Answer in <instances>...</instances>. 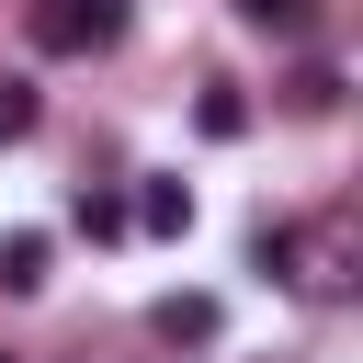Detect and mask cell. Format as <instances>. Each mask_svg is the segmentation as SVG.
<instances>
[{"label":"cell","instance_id":"6da1fadb","mask_svg":"<svg viewBox=\"0 0 363 363\" xmlns=\"http://www.w3.org/2000/svg\"><path fill=\"white\" fill-rule=\"evenodd\" d=\"M23 34L45 57H102V45H125V0H34Z\"/></svg>","mask_w":363,"mask_h":363},{"label":"cell","instance_id":"7a4b0ae2","mask_svg":"<svg viewBox=\"0 0 363 363\" xmlns=\"http://www.w3.org/2000/svg\"><path fill=\"white\" fill-rule=\"evenodd\" d=\"M147 329H159L170 352H204V340H216V295H159V306H147Z\"/></svg>","mask_w":363,"mask_h":363},{"label":"cell","instance_id":"3957f363","mask_svg":"<svg viewBox=\"0 0 363 363\" xmlns=\"http://www.w3.org/2000/svg\"><path fill=\"white\" fill-rule=\"evenodd\" d=\"M45 272H57L45 227H11V238H0V295H45Z\"/></svg>","mask_w":363,"mask_h":363},{"label":"cell","instance_id":"277c9868","mask_svg":"<svg viewBox=\"0 0 363 363\" xmlns=\"http://www.w3.org/2000/svg\"><path fill=\"white\" fill-rule=\"evenodd\" d=\"M125 216H136L147 238H182V227H193V193H182V182H136V193H125Z\"/></svg>","mask_w":363,"mask_h":363},{"label":"cell","instance_id":"5b68a950","mask_svg":"<svg viewBox=\"0 0 363 363\" xmlns=\"http://www.w3.org/2000/svg\"><path fill=\"white\" fill-rule=\"evenodd\" d=\"M68 227H79V238H125L136 216H125V193H102V182H79V193H68Z\"/></svg>","mask_w":363,"mask_h":363},{"label":"cell","instance_id":"8992f818","mask_svg":"<svg viewBox=\"0 0 363 363\" xmlns=\"http://www.w3.org/2000/svg\"><path fill=\"white\" fill-rule=\"evenodd\" d=\"M284 113H340V68H329V57H306V68L284 79Z\"/></svg>","mask_w":363,"mask_h":363},{"label":"cell","instance_id":"52a82bcc","mask_svg":"<svg viewBox=\"0 0 363 363\" xmlns=\"http://www.w3.org/2000/svg\"><path fill=\"white\" fill-rule=\"evenodd\" d=\"M295 261H306V238L261 216V227H250V272H272V284H295Z\"/></svg>","mask_w":363,"mask_h":363},{"label":"cell","instance_id":"ba28073f","mask_svg":"<svg viewBox=\"0 0 363 363\" xmlns=\"http://www.w3.org/2000/svg\"><path fill=\"white\" fill-rule=\"evenodd\" d=\"M250 34H318V0H227Z\"/></svg>","mask_w":363,"mask_h":363},{"label":"cell","instance_id":"9c48e42d","mask_svg":"<svg viewBox=\"0 0 363 363\" xmlns=\"http://www.w3.org/2000/svg\"><path fill=\"white\" fill-rule=\"evenodd\" d=\"M193 125H204V136L227 147V136H250V102H238L227 79H204V102H193Z\"/></svg>","mask_w":363,"mask_h":363},{"label":"cell","instance_id":"30bf717a","mask_svg":"<svg viewBox=\"0 0 363 363\" xmlns=\"http://www.w3.org/2000/svg\"><path fill=\"white\" fill-rule=\"evenodd\" d=\"M11 136H34V79H23V68H0V147H11Z\"/></svg>","mask_w":363,"mask_h":363},{"label":"cell","instance_id":"8fae6325","mask_svg":"<svg viewBox=\"0 0 363 363\" xmlns=\"http://www.w3.org/2000/svg\"><path fill=\"white\" fill-rule=\"evenodd\" d=\"M0 363H23V352H0Z\"/></svg>","mask_w":363,"mask_h":363}]
</instances>
